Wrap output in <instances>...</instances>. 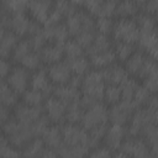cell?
<instances>
[{
  "instance_id": "obj_13",
  "label": "cell",
  "mask_w": 158,
  "mask_h": 158,
  "mask_svg": "<svg viewBox=\"0 0 158 158\" xmlns=\"http://www.w3.org/2000/svg\"><path fill=\"white\" fill-rule=\"evenodd\" d=\"M43 109L42 107H33L28 106L26 104H17L14 110V117L25 125H32L35 123L42 115H43Z\"/></svg>"
},
{
  "instance_id": "obj_5",
  "label": "cell",
  "mask_w": 158,
  "mask_h": 158,
  "mask_svg": "<svg viewBox=\"0 0 158 158\" xmlns=\"http://www.w3.org/2000/svg\"><path fill=\"white\" fill-rule=\"evenodd\" d=\"M65 26L69 35L78 36L83 31H94L96 28V21L94 17L84 10H78L75 14L65 19Z\"/></svg>"
},
{
  "instance_id": "obj_23",
  "label": "cell",
  "mask_w": 158,
  "mask_h": 158,
  "mask_svg": "<svg viewBox=\"0 0 158 158\" xmlns=\"http://www.w3.org/2000/svg\"><path fill=\"white\" fill-rule=\"evenodd\" d=\"M41 138L44 146H47V148H52V149L59 148L63 144L62 127H59L58 125H51L41 136Z\"/></svg>"
},
{
  "instance_id": "obj_62",
  "label": "cell",
  "mask_w": 158,
  "mask_h": 158,
  "mask_svg": "<svg viewBox=\"0 0 158 158\" xmlns=\"http://www.w3.org/2000/svg\"><path fill=\"white\" fill-rule=\"evenodd\" d=\"M153 158H158V156H153Z\"/></svg>"
},
{
  "instance_id": "obj_17",
  "label": "cell",
  "mask_w": 158,
  "mask_h": 158,
  "mask_svg": "<svg viewBox=\"0 0 158 158\" xmlns=\"http://www.w3.org/2000/svg\"><path fill=\"white\" fill-rule=\"evenodd\" d=\"M19 43V36L11 30H2L0 32V56L2 59H7L12 56L15 47Z\"/></svg>"
},
{
  "instance_id": "obj_47",
  "label": "cell",
  "mask_w": 158,
  "mask_h": 158,
  "mask_svg": "<svg viewBox=\"0 0 158 158\" xmlns=\"http://www.w3.org/2000/svg\"><path fill=\"white\" fill-rule=\"evenodd\" d=\"M114 26H115V22L110 17H98L96 19V30L101 35L109 36L110 33H112Z\"/></svg>"
},
{
  "instance_id": "obj_59",
  "label": "cell",
  "mask_w": 158,
  "mask_h": 158,
  "mask_svg": "<svg viewBox=\"0 0 158 158\" xmlns=\"http://www.w3.org/2000/svg\"><path fill=\"white\" fill-rule=\"evenodd\" d=\"M111 158H130V157H128L127 154H125L123 152H121V151H120V152H116Z\"/></svg>"
},
{
  "instance_id": "obj_25",
  "label": "cell",
  "mask_w": 158,
  "mask_h": 158,
  "mask_svg": "<svg viewBox=\"0 0 158 158\" xmlns=\"http://www.w3.org/2000/svg\"><path fill=\"white\" fill-rule=\"evenodd\" d=\"M0 101L1 106L12 107L17 105L19 101V94L6 83V80H2L0 84Z\"/></svg>"
},
{
  "instance_id": "obj_43",
  "label": "cell",
  "mask_w": 158,
  "mask_h": 158,
  "mask_svg": "<svg viewBox=\"0 0 158 158\" xmlns=\"http://www.w3.org/2000/svg\"><path fill=\"white\" fill-rule=\"evenodd\" d=\"M28 1L25 0H6L2 4V7L6 9L10 14H21L28 11Z\"/></svg>"
},
{
  "instance_id": "obj_52",
  "label": "cell",
  "mask_w": 158,
  "mask_h": 158,
  "mask_svg": "<svg viewBox=\"0 0 158 158\" xmlns=\"http://www.w3.org/2000/svg\"><path fill=\"white\" fill-rule=\"evenodd\" d=\"M143 86L148 89V91L158 93V69H156L152 74H149L146 79H143Z\"/></svg>"
},
{
  "instance_id": "obj_36",
  "label": "cell",
  "mask_w": 158,
  "mask_h": 158,
  "mask_svg": "<svg viewBox=\"0 0 158 158\" xmlns=\"http://www.w3.org/2000/svg\"><path fill=\"white\" fill-rule=\"evenodd\" d=\"M107 131V125L98 126L90 131H88V147L89 149H94L99 147L100 142L104 141V137Z\"/></svg>"
},
{
  "instance_id": "obj_16",
  "label": "cell",
  "mask_w": 158,
  "mask_h": 158,
  "mask_svg": "<svg viewBox=\"0 0 158 158\" xmlns=\"http://www.w3.org/2000/svg\"><path fill=\"white\" fill-rule=\"evenodd\" d=\"M30 86L31 89H35V90H38V91H42L46 98H49L53 95V89L54 86L52 85L51 80H49V77H48V73L46 69H38L36 70L32 75H31V81H30Z\"/></svg>"
},
{
  "instance_id": "obj_54",
  "label": "cell",
  "mask_w": 158,
  "mask_h": 158,
  "mask_svg": "<svg viewBox=\"0 0 158 158\" xmlns=\"http://www.w3.org/2000/svg\"><path fill=\"white\" fill-rule=\"evenodd\" d=\"M111 151L106 147H96L91 152H89L88 158H111Z\"/></svg>"
},
{
  "instance_id": "obj_1",
  "label": "cell",
  "mask_w": 158,
  "mask_h": 158,
  "mask_svg": "<svg viewBox=\"0 0 158 158\" xmlns=\"http://www.w3.org/2000/svg\"><path fill=\"white\" fill-rule=\"evenodd\" d=\"M2 131L5 137L17 148H22L28 144L35 137L32 126L19 122L15 117H11L7 122L2 123Z\"/></svg>"
},
{
  "instance_id": "obj_56",
  "label": "cell",
  "mask_w": 158,
  "mask_h": 158,
  "mask_svg": "<svg viewBox=\"0 0 158 158\" xmlns=\"http://www.w3.org/2000/svg\"><path fill=\"white\" fill-rule=\"evenodd\" d=\"M12 69H14V68H12L10 60H7V59H1V63H0V73H1L2 80H5V79L9 77V74L11 73Z\"/></svg>"
},
{
  "instance_id": "obj_31",
  "label": "cell",
  "mask_w": 158,
  "mask_h": 158,
  "mask_svg": "<svg viewBox=\"0 0 158 158\" xmlns=\"http://www.w3.org/2000/svg\"><path fill=\"white\" fill-rule=\"evenodd\" d=\"M68 63L70 65V69H72L73 75H78V77L84 78V75H86L90 72L89 70L90 69V65H91L90 64V60L86 57H84V56H81L79 58H75V59H69Z\"/></svg>"
},
{
  "instance_id": "obj_10",
  "label": "cell",
  "mask_w": 158,
  "mask_h": 158,
  "mask_svg": "<svg viewBox=\"0 0 158 158\" xmlns=\"http://www.w3.org/2000/svg\"><path fill=\"white\" fill-rule=\"evenodd\" d=\"M62 133H63V143L68 146L88 147V131L83 128L81 125L65 123L62 126Z\"/></svg>"
},
{
  "instance_id": "obj_30",
  "label": "cell",
  "mask_w": 158,
  "mask_h": 158,
  "mask_svg": "<svg viewBox=\"0 0 158 158\" xmlns=\"http://www.w3.org/2000/svg\"><path fill=\"white\" fill-rule=\"evenodd\" d=\"M84 112H85V109H84L83 105L80 104V100L73 101V102L68 104V106H67L65 120L68 121V123L78 125V123L81 122V118H83Z\"/></svg>"
},
{
  "instance_id": "obj_15",
  "label": "cell",
  "mask_w": 158,
  "mask_h": 158,
  "mask_svg": "<svg viewBox=\"0 0 158 158\" xmlns=\"http://www.w3.org/2000/svg\"><path fill=\"white\" fill-rule=\"evenodd\" d=\"M52 2L48 0H33L28 4V12L32 16L33 21L41 23H46L49 14L52 11Z\"/></svg>"
},
{
  "instance_id": "obj_9",
  "label": "cell",
  "mask_w": 158,
  "mask_h": 158,
  "mask_svg": "<svg viewBox=\"0 0 158 158\" xmlns=\"http://www.w3.org/2000/svg\"><path fill=\"white\" fill-rule=\"evenodd\" d=\"M67 106H68L67 102L52 95L46 99L43 104V111H44V115L48 117V120L53 125H59L65 120Z\"/></svg>"
},
{
  "instance_id": "obj_6",
  "label": "cell",
  "mask_w": 158,
  "mask_h": 158,
  "mask_svg": "<svg viewBox=\"0 0 158 158\" xmlns=\"http://www.w3.org/2000/svg\"><path fill=\"white\" fill-rule=\"evenodd\" d=\"M120 151L131 158H153V153L144 138L128 136L123 139Z\"/></svg>"
},
{
  "instance_id": "obj_32",
  "label": "cell",
  "mask_w": 158,
  "mask_h": 158,
  "mask_svg": "<svg viewBox=\"0 0 158 158\" xmlns=\"http://www.w3.org/2000/svg\"><path fill=\"white\" fill-rule=\"evenodd\" d=\"M138 4L137 1H130V0H125L121 2H117V7H116V15L120 16V19H130L133 15L138 14Z\"/></svg>"
},
{
  "instance_id": "obj_58",
  "label": "cell",
  "mask_w": 158,
  "mask_h": 158,
  "mask_svg": "<svg viewBox=\"0 0 158 158\" xmlns=\"http://www.w3.org/2000/svg\"><path fill=\"white\" fill-rule=\"evenodd\" d=\"M41 158H60V156L58 154V152H57L56 149H52V148H46Z\"/></svg>"
},
{
  "instance_id": "obj_11",
  "label": "cell",
  "mask_w": 158,
  "mask_h": 158,
  "mask_svg": "<svg viewBox=\"0 0 158 158\" xmlns=\"http://www.w3.org/2000/svg\"><path fill=\"white\" fill-rule=\"evenodd\" d=\"M47 73H48L51 83L54 84L56 86L68 84L73 77V73H72L68 60H62V62L49 65L47 68Z\"/></svg>"
},
{
  "instance_id": "obj_50",
  "label": "cell",
  "mask_w": 158,
  "mask_h": 158,
  "mask_svg": "<svg viewBox=\"0 0 158 158\" xmlns=\"http://www.w3.org/2000/svg\"><path fill=\"white\" fill-rule=\"evenodd\" d=\"M156 69H158V63L154 60V59H152L151 57H146V59H144V63H143V65H142V69H141V72H139V74H138V78H142V79H146L149 74H152Z\"/></svg>"
},
{
  "instance_id": "obj_39",
  "label": "cell",
  "mask_w": 158,
  "mask_h": 158,
  "mask_svg": "<svg viewBox=\"0 0 158 158\" xmlns=\"http://www.w3.org/2000/svg\"><path fill=\"white\" fill-rule=\"evenodd\" d=\"M115 54H116V58L121 62H126L135 52V44L132 43H127V42H116V46H115Z\"/></svg>"
},
{
  "instance_id": "obj_37",
  "label": "cell",
  "mask_w": 158,
  "mask_h": 158,
  "mask_svg": "<svg viewBox=\"0 0 158 158\" xmlns=\"http://www.w3.org/2000/svg\"><path fill=\"white\" fill-rule=\"evenodd\" d=\"M0 157L1 158H22V151L10 143V141L2 136L0 142Z\"/></svg>"
},
{
  "instance_id": "obj_48",
  "label": "cell",
  "mask_w": 158,
  "mask_h": 158,
  "mask_svg": "<svg viewBox=\"0 0 158 158\" xmlns=\"http://www.w3.org/2000/svg\"><path fill=\"white\" fill-rule=\"evenodd\" d=\"M32 126V131H33V135L35 137H41L44 131L51 126V121L48 120V117L46 115H42L35 123L31 125Z\"/></svg>"
},
{
  "instance_id": "obj_28",
  "label": "cell",
  "mask_w": 158,
  "mask_h": 158,
  "mask_svg": "<svg viewBox=\"0 0 158 158\" xmlns=\"http://www.w3.org/2000/svg\"><path fill=\"white\" fill-rule=\"evenodd\" d=\"M111 46H112V42H111L109 36L98 33L95 36V40H94L93 44L86 49V53L90 57V56H94V54H98V53H101V52L111 49Z\"/></svg>"
},
{
  "instance_id": "obj_35",
  "label": "cell",
  "mask_w": 158,
  "mask_h": 158,
  "mask_svg": "<svg viewBox=\"0 0 158 158\" xmlns=\"http://www.w3.org/2000/svg\"><path fill=\"white\" fill-rule=\"evenodd\" d=\"M32 51H33V48H32V44H31L30 38L20 40L19 43H17V46L15 47V49H14V52H12L11 58L14 59V62L21 63L22 59H23L27 54H30Z\"/></svg>"
},
{
  "instance_id": "obj_55",
  "label": "cell",
  "mask_w": 158,
  "mask_h": 158,
  "mask_svg": "<svg viewBox=\"0 0 158 158\" xmlns=\"http://www.w3.org/2000/svg\"><path fill=\"white\" fill-rule=\"evenodd\" d=\"M63 17H64V16H63L58 10H56V9L53 7L52 11H51V14H49V17H48L47 22L44 23V26H56V25H59V23H62L60 21H62Z\"/></svg>"
},
{
  "instance_id": "obj_57",
  "label": "cell",
  "mask_w": 158,
  "mask_h": 158,
  "mask_svg": "<svg viewBox=\"0 0 158 158\" xmlns=\"http://www.w3.org/2000/svg\"><path fill=\"white\" fill-rule=\"evenodd\" d=\"M10 118H11V109L6 107V106H1L0 107V120H1V123L7 122Z\"/></svg>"
},
{
  "instance_id": "obj_51",
  "label": "cell",
  "mask_w": 158,
  "mask_h": 158,
  "mask_svg": "<svg viewBox=\"0 0 158 158\" xmlns=\"http://www.w3.org/2000/svg\"><path fill=\"white\" fill-rule=\"evenodd\" d=\"M116 7H117V2L114 0L102 1L99 17H110L111 19V16L116 14Z\"/></svg>"
},
{
  "instance_id": "obj_42",
  "label": "cell",
  "mask_w": 158,
  "mask_h": 158,
  "mask_svg": "<svg viewBox=\"0 0 158 158\" xmlns=\"http://www.w3.org/2000/svg\"><path fill=\"white\" fill-rule=\"evenodd\" d=\"M104 100L106 101V104H110V105L118 104L122 100L121 86L120 85H106Z\"/></svg>"
},
{
  "instance_id": "obj_26",
  "label": "cell",
  "mask_w": 158,
  "mask_h": 158,
  "mask_svg": "<svg viewBox=\"0 0 158 158\" xmlns=\"http://www.w3.org/2000/svg\"><path fill=\"white\" fill-rule=\"evenodd\" d=\"M56 151L60 158H84L89 154V148L86 146H68L65 143Z\"/></svg>"
},
{
  "instance_id": "obj_14",
  "label": "cell",
  "mask_w": 158,
  "mask_h": 158,
  "mask_svg": "<svg viewBox=\"0 0 158 158\" xmlns=\"http://www.w3.org/2000/svg\"><path fill=\"white\" fill-rule=\"evenodd\" d=\"M126 133H127V130L125 128V126L111 125L110 127H107L106 135L104 137L105 147L109 148L110 151H118L125 139Z\"/></svg>"
},
{
  "instance_id": "obj_34",
  "label": "cell",
  "mask_w": 158,
  "mask_h": 158,
  "mask_svg": "<svg viewBox=\"0 0 158 158\" xmlns=\"http://www.w3.org/2000/svg\"><path fill=\"white\" fill-rule=\"evenodd\" d=\"M136 22L139 28V32H146V31H156L157 27V20L153 15L146 14V12H138L136 16Z\"/></svg>"
},
{
  "instance_id": "obj_3",
  "label": "cell",
  "mask_w": 158,
  "mask_h": 158,
  "mask_svg": "<svg viewBox=\"0 0 158 158\" xmlns=\"http://www.w3.org/2000/svg\"><path fill=\"white\" fill-rule=\"evenodd\" d=\"M112 36L116 42H127L135 44L139 38V28L133 19H120L115 22Z\"/></svg>"
},
{
  "instance_id": "obj_18",
  "label": "cell",
  "mask_w": 158,
  "mask_h": 158,
  "mask_svg": "<svg viewBox=\"0 0 158 158\" xmlns=\"http://www.w3.org/2000/svg\"><path fill=\"white\" fill-rule=\"evenodd\" d=\"M32 22H33V21L30 20V17L26 15V12L11 14L9 30H11V31L15 32L19 37H21V36H25V35L30 33Z\"/></svg>"
},
{
  "instance_id": "obj_44",
  "label": "cell",
  "mask_w": 158,
  "mask_h": 158,
  "mask_svg": "<svg viewBox=\"0 0 158 158\" xmlns=\"http://www.w3.org/2000/svg\"><path fill=\"white\" fill-rule=\"evenodd\" d=\"M41 63H42V59H41L40 53L32 51L30 54H27V56L22 59L21 67L26 68L27 70H35V72H36V70L41 69V68H40V67H41Z\"/></svg>"
},
{
  "instance_id": "obj_12",
  "label": "cell",
  "mask_w": 158,
  "mask_h": 158,
  "mask_svg": "<svg viewBox=\"0 0 158 158\" xmlns=\"http://www.w3.org/2000/svg\"><path fill=\"white\" fill-rule=\"evenodd\" d=\"M5 80L17 94H23L26 90H28L31 75L26 68L15 67Z\"/></svg>"
},
{
  "instance_id": "obj_60",
  "label": "cell",
  "mask_w": 158,
  "mask_h": 158,
  "mask_svg": "<svg viewBox=\"0 0 158 158\" xmlns=\"http://www.w3.org/2000/svg\"><path fill=\"white\" fill-rule=\"evenodd\" d=\"M156 32H157V35H158V23H157V27H156Z\"/></svg>"
},
{
  "instance_id": "obj_27",
  "label": "cell",
  "mask_w": 158,
  "mask_h": 158,
  "mask_svg": "<svg viewBox=\"0 0 158 158\" xmlns=\"http://www.w3.org/2000/svg\"><path fill=\"white\" fill-rule=\"evenodd\" d=\"M146 54L143 53V51H136L126 62H125V69L128 74L131 75H135V77H138L141 69H142V65L144 63V59H146Z\"/></svg>"
},
{
  "instance_id": "obj_24",
  "label": "cell",
  "mask_w": 158,
  "mask_h": 158,
  "mask_svg": "<svg viewBox=\"0 0 158 158\" xmlns=\"http://www.w3.org/2000/svg\"><path fill=\"white\" fill-rule=\"evenodd\" d=\"M116 59L117 58H116L115 51L112 48L109 49V51H105V52H101V53H98V54H94V56L89 57L90 64L95 69H99V70H102V69L115 64Z\"/></svg>"
},
{
  "instance_id": "obj_53",
  "label": "cell",
  "mask_w": 158,
  "mask_h": 158,
  "mask_svg": "<svg viewBox=\"0 0 158 158\" xmlns=\"http://www.w3.org/2000/svg\"><path fill=\"white\" fill-rule=\"evenodd\" d=\"M101 0H86L84 1L83 6L85 7V11L88 14H90L91 16H96L99 17L100 15V10H101Z\"/></svg>"
},
{
  "instance_id": "obj_49",
  "label": "cell",
  "mask_w": 158,
  "mask_h": 158,
  "mask_svg": "<svg viewBox=\"0 0 158 158\" xmlns=\"http://www.w3.org/2000/svg\"><path fill=\"white\" fill-rule=\"evenodd\" d=\"M95 33H94V31H83V32H80L78 36H75V41L84 48V49H88L91 44H93V42H94V40H95Z\"/></svg>"
},
{
  "instance_id": "obj_2",
  "label": "cell",
  "mask_w": 158,
  "mask_h": 158,
  "mask_svg": "<svg viewBox=\"0 0 158 158\" xmlns=\"http://www.w3.org/2000/svg\"><path fill=\"white\" fill-rule=\"evenodd\" d=\"M81 95L89 96L95 101H101L104 99L106 83L102 75V70L93 69L83 78L81 83Z\"/></svg>"
},
{
  "instance_id": "obj_40",
  "label": "cell",
  "mask_w": 158,
  "mask_h": 158,
  "mask_svg": "<svg viewBox=\"0 0 158 158\" xmlns=\"http://www.w3.org/2000/svg\"><path fill=\"white\" fill-rule=\"evenodd\" d=\"M63 49H64V56L67 57L68 60L81 57L83 56V52H84V48L75 40H68L64 43Z\"/></svg>"
},
{
  "instance_id": "obj_8",
  "label": "cell",
  "mask_w": 158,
  "mask_h": 158,
  "mask_svg": "<svg viewBox=\"0 0 158 158\" xmlns=\"http://www.w3.org/2000/svg\"><path fill=\"white\" fill-rule=\"evenodd\" d=\"M137 110L133 101L121 100L118 104L111 105L109 109V120L111 125H121L125 126L132 117L133 112Z\"/></svg>"
},
{
  "instance_id": "obj_4",
  "label": "cell",
  "mask_w": 158,
  "mask_h": 158,
  "mask_svg": "<svg viewBox=\"0 0 158 158\" xmlns=\"http://www.w3.org/2000/svg\"><path fill=\"white\" fill-rule=\"evenodd\" d=\"M109 122V109L101 101L88 107L83 115L80 125L86 131H90L98 126L107 125Z\"/></svg>"
},
{
  "instance_id": "obj_21",
  "label": "cell",
  "mask_w": 158,
  "mask_h": 158,
  "mask_svg": "<svg viewBox=\"0 0 158 158\" xmlns=\"http://www.w3.org/2000/svg\"><path fill=\"white\" fill-rule=\"evenodd\" d=\"M40 56H41V59L43 63L52 65V64H56V63L63 60L64 49H63V46H60V44L49 43L40 52Z\"/></svg>"
},
{
  "instance_id": "obj_38",
  "label": "cell",
  "mask_w": 158,
  "mask_h": 158,
  "mask_svg": "<svg viewBox=\"0 0 158 158\" xmlns=\"http://www.w3.org/2000/svg\"><path fill=\"white\" fill-rule=\"evenodd\" d=\"M83 4H84V1H57V2H54L53 7L56 10H58L67 19L70 15L75 14L79 10L78 6H80Z\"/></svg>"
},
{
  "instance_id": "obj_22",
  "label": "cell",
  "mask_w": 158,
  "mask_h": 158,
  "mask_svg": "<svg viewBox=\"0 0 158 158\" xmlns=\"http://www.w3.org/2000/svg\"><path fill=\"white\" fill-rule=\"evenodd\" d=\"M53 96L60 99L62 101L70 104L73 101H78L80 100L81 95H80V90L79 88L73 86L72 84H64V85H57L53 89Z\"/></svg>"
},
{
  "instance_id": "obj_29",
  "label": "cell",
  "mask_w": 158,
  "mask_h": 158,
  "mask_svg": "<svg viewBox=\"0 0 158 158\" xmlns=\"http://www.w3.org/2000/svg\"><path fill=\"white\" fill-rule=\"evenodd\" d=\"M44 143L41 137L33 138L28 144L23 147L22 158H41L44 152Z\"/></svg>"
},
{
  "instance_id": "obj_20",
  "label": "cell",
  "mask_w": 158,
  "mask_h": 158,
  "mask_svg": "<svg viewBox=\"0 0 158 158\" xmlns=\"http://www.w3.org/2000/svg\"><path fill=\"white\" fill-rule=\"evenodd\" d=\"M43 30H44L47 40L51 41L52 43L64 46V43L68 41L69 32H68L65 23H59L56 26H44Z\"/></svg>"
},
{
  "instance_id": "obj_46",
  "label": "cell",
  "mask_w": 158,
  "mask_h": 158,
  "mask_svg": "<svg viewBox=\"0 0 158 158\" xmlns=\"http://www.w3.org/2000/svg\"><path fill=\"white\" fill-rule=\"evenodd\" d=\"M30 41H31V44H32V48L35 52H41L46 46H47V37H46V33H44V30H40L38 32L31 35L30 37Z\"/></svg>"
},
{
  "instance_id": "obj_45",
  "label": "cell",
  "mask_w": 158,
  "mask_h": 158,
  "mask_svg": "<svg viewBox=\"0 0 158 158\" xmlns=\"http://www.w3.org/2000/svg\"><path fill=\"white\" fill-rule=\"evenodd\" d=\"M152 95L148 91V89H146L143 85H138V88L136 89V93L133 95V104L136 107H143L144 105L147 106V104L149 102Z\"/></svg>"
},
{
  "instance_id": "obj_7",
  "label": "cell",
  "mask_w": 158,
  "mask_h": 158,
  "mask_svg": "<svg viewBox=\"0 0 158 158\" xmlns=\"http://www.w3.org/2000/svg\"><path fill=\"white\" fill-rule=\"evenodd\" d=\"M151 123H154L152 111L147 106L138 107L133 112L131 120L128 121V127L126 128L127 135L132 136V137H138V136L142 135L143 130Z\"/></svg>"
},
{
  "instance_id": "obj_61",
  "label": "cell",
  "mask_w": 158,
  "mask_h": 158,
  "mask_svg": "<svg viewBox=\"0 0 158 158\" xmlns=\"http://www.w3.org/2000/svg\"><path fill=\"white\" fill-rule=\"evenodd\" d=\"M156 20H158V11H157V14H156Z\"/></svg>"
},
{
  "instance_id": "obj_33",
  "label": "cell",
  "mask_w": 158,
  "mask_h": 158,
  "mask_svg": "<svg viewBox=\"0 0 158 158\" xmlns=\"http://www.w3.org/2000/svg\"><path fill=\"white\" fill-rule=\"evenodd\" d=\"M46 95L42 91L35 90V89H28L22 94V101L23 104L33 107H41L42 104L46 101Z\"/></svg>"
},
{
  "instance_id": "obj_41",
  "label": "cell",
  "mask_w": 158,
  "mask_h": 158,
  "mask_svg": "<svg viewBox=\"0 0 158 158\" xmlns=\"http://www.w3.org/2000/svg\"><path fill=\"white\" fill-rule=\"evenodd\" d=\"M138 83L133 78H127L120 86H121V94H122V100L126 101H132L133 95L136 93V89L138 88Z\"/></svg>"
},
{
  "instance_id": "obj_19",
  "label": "cell",
  "mask_w": 158,
  "mask_h": 158,
  "mask_svg": "<svg viewBox=\"0 0 158 158\" xmlns=\"http://www.w3.org/2000/svg\"><path fill=\"white\" fill-rule=\"evenodd\" d=\"M102 75L107 85H121L128 78V73L126 72V69L118 64H112L102 69Z\"/></svg>"
}]
</instances>
